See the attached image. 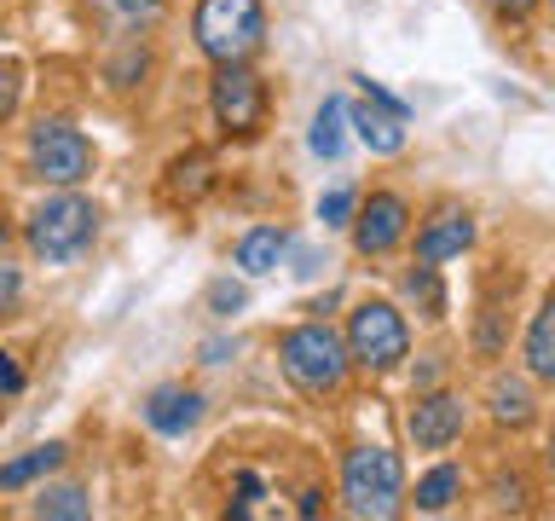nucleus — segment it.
Returning <instances> with one entry per match:
<instances>
[{
  "label": "nucleus",
  "mask_w": 555,
  "mask_h": 521,
  "mask_svg": "<svg viewBox=\"0 0 555 521\" xmlns=\"http://www.w3.org/2000/svg\"><path fill=\"white\" fill-rule=\"evenodd\" d=\"M215 122L225 139H249L267 122V87L249 64H220L215 76Z\"/></svg>",
  "instance_id": "obj_7"
},
{
  "label": "nucleus",
  "mask_w": 555,
  "mask_h": 521,
  "mask_svg": "<svg viewBox=\"0 0 555 521\" xmlns=\"http://www.w3.org/2000/svg\"><path fill=\"white\" fill-rule=\"evenodd\" d=\"M492 417H498V423H532V389H527V382H492Z\"/></svg>",
  "instance_id": "obj_18"
},
{
  "label": "nucleus",
  "mask_w": 555,
  "mask_h": 521,
  "mask_svg": "<svg viewBox=\"0 0 555 521\" xmlns=\"http://www.w3.org/2000/svg\"><path fill=\"white\" fill-rule=\"evenodd\" d=\"M532 7H538V0H492V12H498V17H509V24L532 17Z\"/></svg>",
  "instance_id": "obj_28"
},
{
  "label": "nucleus",
  "mask_w": 555,
  "mask_h": 521,
  "mask_svg": "<svg viewBox=\"0 0 555 521\" xmlns=\"http://www.w3.org/2000/svg\"><path fill=\"white\" fill-rule=\"evenodd\" d=\"M104 7H111L121 24H139V17H151L156 7H163V0H104Z\"/></svg>",
  "instance_id": "obj_26"
},
{
  "label": "nucleus",
  "mask_w": 555,
  "mask_h": 521,
  "mask_svg": "<svg viewBox=\"0 0 555 521\" xmlns=\"http://www.w3.org/2000/svg\"><path fill=\"white\" fill-rule=\"evenodd\" d=\"M260 493H267V486H260V475H249V469H243V475H237V504H232V516H249Z\"/></svg>",
  "instance_id": "obj_25"
},
{
  "label": "nucleus",
  "mask_w": 555,
  "mask_h": 521,
  "mask_svg": "<svg viewBox=\"0 0 555 521\" xmlns=\"http://www.w3.org/2000/svg\"><path fill=\"white\" fill-rule=\"evenodd\" d=\"M59 463H64V446H35V452H24V458L0 463V493H17V486H29V481L52 475Z\"/></svg>",
  "instance_id": "obj_16"
},
{
  "label": "nucleus",
  "mask_w": 555,
  "mask_h": 521,
  "mask_svg": "<svg viewBox=\"0 0 555 521\" xmlns=\"http://www.w3.org/2000/svg\"><path fill=\"white\" fill-rule=\"evenodd\" d=\"M278 359H284V377H289L301 394H312V399L336 394L341 377H347V347L330 336L324 325H295V330H284Z\"/></svg>",
  "instance_id": "obj_3"
},
{
  "label": "nucleus",
  "mask_w": 555,
  "mask_h": 521,
  "mask_svg": "<svg viewBox=\"0 0 555 521\" xmlns=\"http://www.w3.org/2000/svg\"><path fill=\"white\" fill-rule=\"evenodd\" d=\"M0 250H7V226H0Z\"/></svg>",
  "instance_id": "obj_30"
},
{
  "label": "nucleus",
  "mask_w": 555,
  "mask_h": 521,
  "mask_svg": "<svg viewBox=\"0 0 555 521\" xmlns=\"http://www.w3.org/2000/svg\"><path fill=\"white\" fill-rule=\"evenodd\" d=\"M341 139H347V104L324 99L319 116H312V151H319V156H341Z\"/></svg>",
  "instance_id": "obj_17"
},
{
  "label": "nucleus",
  "mask_w": 555,
  "mask_h": 521,
  "mask_svg": "<svg viewBox=\"0 0 555 521\" xmlns=\"http://www.w3.org/2000/svg\"><path fill=\"white\" fill-rule=\"evenodd\" d=\"M99 232V208L76 198V191H59V198H47L41 208L29 215V250L41 260H76L87 243Z\"/></svg>",
  "instance_id": "obj_4"
},
{
  "label": "nucleus",
  "mask_w": 555,
  "mask_h": 521,
  "mask_svg": "<svg viewBox=\"0 0 555 521\" xmlns=\"http://www.w3.org/2000/svg\"><path fill=\"white\" fill-rule=\"evenodd\" d=\"M12 307H17V272H12V267H0V319H7Z\"/></svg>",
  "instance_id": "obj_27"
},
{
  "label": "nucleus",
  "mask_w": 555,
  "mask_h": 521,
  "mask_svg": "<svg viewBox=\"0 0 555 521\" xmlns=\"http://www.w3.org/2000/svg\"><path fill=\"white\" fill-rule=\"evenodd\" d=\"M163 186H168L173 203H197L203 191L215 186V163H208L203 151H185V156H173V163H168V180Z\"/></svg>",
  "instance_id": "obj_14"
},
{
  "label": "nucleus",
  "mask_w": 555,
  "mask_h": 521,
  "mask_svg": "<svg viewBox=\"0 0 555 521\" xmlns=\"http://www.w3.org/2000/svg\"><path fill=\"white\" fill-rule=\"evenodd\" d=\"M24 389V371L12 365V354H0V394H17Z\"/></svg>",
  "instance_id": "obj_29"
},
{
  "label": "nucleus",
  "mask_w": 555,
  "mask_h": 521,
  "mask_svg": "<svg viewBox=\"0 0 555 521\" xmlns=\"http://www.w3.org/2000/svg\"><path fill=\"white\" fill-rule=\"evenodd\" d=\"M468 243H475V220H468V208H440L423 232H416V260H428V267H440V260L463 255Z\"/></svg>",
  "instance_id": "obj_10"
},
{
  "label": "nucleus",
  "mask_w": 555,
  "mask_h": 521,
  "mask_svg": "<svg viewBox=\"0 0 555 521\" xmlns=\"http://www.w3.org/2000/svg\"><path fill=\"white\" fill-rule=\"evenodd\" d=\"M145 423H151L156 434H185V429H197V423H203V394H191V389H156L151 406H145Z\"/></svg>",
  "instance_id": "obj_12"
},
{
  "label": "nucleus",
  "mask_w": 555,
  "mask_h": 521,
  "mask_svg": "<svg viewBox=\"0 0 555 521\" xmlns=\"http://www.w3.org/2000/svg\"><path fill=\"white\" fill-rule=\"evenodd\" d=\"M35 516H47V521H81V516H93V504H87L81 486H52V493L35 498Z\"/></svg>",
  "instance_id": "obj_19"
},
{
  "label": "nucleus",
  "mask_w": 555,
  "mask_h": 521,
  "mask_svg": "<svg viewBox=\"0 0 555 521\" xmlns=\"http://www.w3.org/2000/svg\"><path fill=\"white\" fill-rule=\"evenodd\" d=\"M284 250H289V238L278 232V226H255V232L237 238V267L249 278H267L278 260H284Z\"/></svg>",
  "instance_id": "obj_13"
},
{
  "label": "nucleus",
  "mask_w": 555,
  "mask_h": 521,
  "mask_svg": "<svg viewBox=\"0 0 555 521\" xmlns=\"http://www.w3.org/2000/svg\"><path fill=\"white\" fill-rule=\"evenodd\" d=\"M267 41L260 0H197V47L215 64H249Z\"/></svg>",
  "instance_id": "obj_2"
},
{
  "label": "nucleus",
  "mask_w": 555,
  "mask_h": 521,
  "mask_svg": "<svg viewBox=\"0 0 555 521\" xmlns=\"http://www.w3.org/2000/svg\"><path fill=\"white\" fill-rule=\"evenodd\" d=\"M527 371L538 382L555 377V302H544L532 313V330H527Z\"/></svg>",
  "instance_id": "obj_15"
},
{
  "label": "nucleus",
  "mask_w": 555,
  "mask_h": 521,
  "mask_svg": "<svg viewBox=\"0 0 555 521\" xmlns=\"http://www.w3.org/2000/svg\"><path fill=\"white\" fill-rule=\"evenodd\" d=\"M17 99H24V69L17 59H0V122L17 111Z\"/></svg>",
  "instance_id": "obj_22"
},
{
  "label": "nucleus",
  "mask_w": 555,
  "mask_h": 521,
  "mask_svg": "<svg viewBox=\"0 0 555 521\" xmlns=\"http://www.w3.org/2000/svg\"><path fill=\"white\" fill-rule=\"evenodd\" d=\"M405 429H411V441L423 446V452H440V446H451L463 434V399L457 394H423L411 406V417H405Z\"/></svg>",
  "instance_id": "obj_9"
},
{
  "label": "nucleus",
  "mask_w": 555,
  "mask_h": 521,
  "mask_svg": "<svg viewBox=\"0 0 555 521\" xmlns=\"http://www.w3.org/2000/svg\"><path fill=\"white\" fill-rule=\"evenodd\" d=\"M411 354V330L399 319V307L388 302H359L347 313V359L364 365V371H393L399 359Z\"/></svg>",
  "instance_id": "obj_5"
},
{
  "label": "nucleus",
  "mask_w": 555,
  "mask_h": 521,
  "mask_svg": "<svg viewBox=\"0 0 555 521\" xmlns=\"http://www.w3.org/2000/svg\"><path fill=\"white\" fill-rule=\"evenodd\" d=\"M249 295H243V284H232V278H220V284H208V307L215 313H237Z\"/></svg>",
  "instance_id": "obj_24"
},
{
  "label": "nucleus",
  "mask_w": 555,
  "mask_h": 521,
  "mask_svg": "<svg viewBox=\"0 0 555 521\" xmlns=\"http://www.w3.org/2000/svg\"><path fill=\"white\" fill-rule=\"evenodd\" d=\"M405 295L428 313V319H440V313H446V290H440V278H434L428 260H416V272H405Z\"/></svg>",
  "instance_id": "obj_20"
},
{
  "label": "nucleus",
  "mask_w": 555,
  "mask_h": 521,
  "mask_svg": "<svg viewBox=\"0 0 555 521\" xmlns=\"http://www.w3.org/2000/svg\"><path fill=\"white\" fill-rule=\"evenodd\" d=\"M353 208H359V220H347V226H353L359 255H388L411 226V208H405V198H393V191H371V198L353 203Z\"/></svg>",
  "instance_id": "obj_8"
},
{
  "label": "nucleus",
  "mask_w": 555,
  "mask_h": 521,
  "mask_svg": "<svg viewBox=\"0 0 555 521\" xmlns=\"http://www.w3.org/2000/svg\"><path fill=\"white\" fill-rule=\"evenodd\" d=\"M29 174L47 186H81L93 174V145H87L81 128H69L64 116L41 122L29 134Z\"/></svg>",
  "instance_id": "obj_6"
},
{
  "label": "nucleus",
  "mask_w": 555,
  "mask_h": 521,
  "mask_svg": "<svg viewBox=\"0 0 555 521\" xmlns=\"http://www.w3.org/2000/svg\"><path fill=\"white\" fill-rule=\"evenodd\" d=\"M347 122H353L359 139L382 156H393L399 145H405V111H393V104H382V99H364Z\"/></svg>",
  "instance_id": "obj_11"
},
{
  "label": "nucleus",
  "mask_w": 555,
  "mask_h": 521,
  "mask_svg": "<svg viewBox=\"0 0 555 521\" xmlns=\"http://www.w3.org/2000/svg\"><path fill=\"white\" fill-rule=\"evenodd\" d=\"M353 191H347V186H336V191H324V198H319V220L324 226H347V220H353Z\"/></svg>",
  "instance_id": "obj_23"
},
{
  "label": "nucleus",
  "mask_w": 555,
  "mask_h": 521,
  "mask_svg": "<svg viewBox=\"0 0 555 521\" xmlns=\"http://www.w3.org/2000/svg\"><path fill=\"white\" fill-rule=\"evenodd\" d=\"M341 498H347V516H364V521L393 516L399 498H405V469H399V452H388V446L347 452V463H341Z\"/></svg>",
  "instance_id": "obj_1"
},
{
  "label": "nucleus",
  "mask_w": 555,
  "mask_h": 521,
  "mask_svg": "<svg viewBox=\"0 0 555 521\" xmlns=\"http://www.w3.org/2000/svg\"><path fill=\"white\" fill-rule=\"evenodd\" d=\"M457 486H463V475L451 463H440L423 486H416V510H446V504L457 498Z\"/></svg>",
  "instance_id": "obj_21"
}]
</instances>
